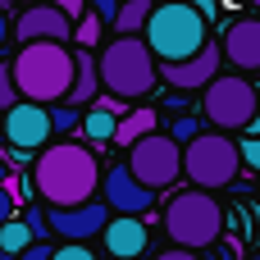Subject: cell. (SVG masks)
<instances>
[{
    "label": "cell",
    "instance_id": "6da1fadb",
    "mask_svg": "<svg viewBox=\"0 0 260 260\" xmlns=\"http://www.w3.org/2000/svg\"><path fill=\"white\" fill-rule=\"evenodd\" d=\"M105 174H101V155L87 142H50L37 160H32V192L50 206V210H78L91 206L101 192Z\"/></svg>",
    "mask_w": 260,
    "mask_h": 260
},
{
    "label": "cell",
    "instance_id": "7a4b0ae2",
    "mask_svg": "<svg viewBox=\"0 0 260 260\" xmlns=\"http://www.w3.org/2000/svg\"><path fill=\"white\" fill-rule=\"evenodd\" d=\"M9 78L18 87L23 101L32 105H64L78 78V55L69 46L55 41H37V46H18V55L9 59Z\"/></svg>",
    "mask_w": 260,
    "mask_h": 260
},
{
    "label": "cell",
    "instance_id": "3957f363",
    "mask_svg": "<svg viewBox=\"0 0 260 260\" xmlns=\"http://www.w3.org/2000/svg\"><path fill=\"white\" fill-rule=\"evenodd\" d=\"M101 82L119 101H137L160 82V59L146 46V37H114L101 46Z\"/></svg>",
    "mask_w": 260,
    "mask_h": 260
},
{
    "label": "cell",
    "instance_id": "277c9868",
    "mask_svg": "<svg viewBox=\"0 0 260 260\" xmlns=\"http://www.w3.org/2000/svg\"><path fill=\"white\" fill-rule=\"evenodd\" d=\"M165 233L183 251H206L224 238V206L215 201V192L187 187L165 206Z\"/></svg>",
    "mask_w": 260,
    "mask_h": 260
},
{
    "label": "cell",
    "instance_id": "5b68a950",
    "mask_svg": "<svg viewBox=\"0 0 260 260\" xmlns=\"http://www.w3.org/2000/svg\"><path fill=\"white\" fill-rule=\"evenodd\" d=\"M206 41H210V37H206V18H201L192 5H183V0L155 5L151 27H146V46L155 50L160 64H183V59L201 55Z\"/></svg>",
    "mask_w": 260,
    "mask_h": 260
},
{
    "label": "cell",
    "instance_id": "8992f818",
    "mask_svg": "<svg viewBox=\"0 0 260 260\" xmlns=\"http://www.w3.org/2000/svg\"><path fill=\"white\" fill-rule=\"evenodd\" d=\"M260 110V82L247 73H219L206 91H201V119L219 133H247L256 123Z\"/></svg>",
    "mask_w": 260,
    "mask_h": 260
},
{
    "label": "cell",
    "instance_id": "52a82bcc",
    "mask_svg": "<svg viewBox=\"0 0 260 260\" xmlns=\"http://www.w3.org/2000/svg\"><path fill=\"white\" fill-rule=\"evenodd\" d=\"M242 169V142L224 137V133H201L197 142L183 146V178H192V187L201 192H224Z\"/></svg>",
    "mask_w": 260,
    "mask_h": 260
},
{
    "label": "cell",
    "instance_id": "ba28073f",
    "mask_svg": "<svg viewBox=\"0 0 260 260\" xmlns=\"http://www.w3.org/2000/svg\"><path fill=\"white\" fill-rule=\"evenodd\" d=\"M128 169H133V178L142 187L165 192V187H174V178H183V146L169 133L165 137L155 133V137H146V142H137L128 151Z\"/></svg>",
    "mask_w": 260,
    "mask_h": 260
},
{
    "label": "cell",
    "instance_id": "9c48e42d",
    "mask_svg": "<svg viewBox=\"0 0 260 260\" xmlns=\"http://www.w3.org/2000/svg\"><path fill=\"white\" fill-rule=\"evenodd\" d=\"M78 37V23L55 5V0H41V5H27L18 18H14V41L18 46H37V41H55V46H69Z\"/></svg>",
    "mask_w": 260,
    "mask_h": 260
},
{
    "label": "cell",
    "instance_id": "30bf717a",
    "mask_svg": "<svg viewBox=\"0 0 260 260\" xmlns=\"http://www.w3.org/2000/svg\"><path fill=\"white\" fill-rule=\"evenodd\" d=\"M50 137H55V128H50V110L46 105H32V101H18L9 114H5V142L14 146V151H46L50 146Z\"/></svg>",
    "mask_w": 260,
    "mask_h": 260
},
{
    "label": "cell",
    "instance_id": "8fae6325",
    "mask_svg": "<svg viewBox=\"0 0 260 260\" xmlns=\"http://www.w3.org/2000/svg\"><path fill=\"white\" fill-rule=\"evenodd\" d=\"M101 201H105L114 215H128V219H142L146 210H155V192H151V187H142V183L133 178V169H128V165L105 169Z\"/></svg>",
    "mask_w": 260,
    "mask_h": 260
},
{
    "label": "cell",
    "instance_id": "7c38bea8",
    "mask_svg": "<svg viewBox=\"0 0 260 260\" xmlns=\"http://www.w3.org/2000/svg\"><path fill=\"white\" fill-rule=\"evenodd\" d=\"M224 69V46L219 41H206L201 55L183 59V64H160V78L174 87V91H206Z\"/></svg>",
    "mask_w": 260,
    "mask_h": 260
},
{
    "label": "cell",
    "instance_id": "4fadbf2b",
    "mask_svg": "<svg viewBox=\"0 0 260 260\" xmlns=\"http://www.w3.org/2000/svg\"><path fill=\"white\" fill-rule=\"evenodd\" d=\"M46 219H50V233L64 238V242H87V238H101L114 219V210L105 201H91V206H78V210H50L46 206Z\"/></svg>",
    "mask_w": 260,
    "mask_h": 260
},
{
    "label": "cell",
    "instance_id": "5bb4252c",
    "mask_svg": "<svg viewBox=\"0 0 260 260\" xmlns=\"http://www.w3.org/2000/svg\"><path fill=\"white\" fill-rule=\"evenodd\" d=\"M224 64H233L238 73H256L260 69V18L242 14L224 27Z\"/></svg>",
    "mask_w": 260,
    "mask_h": 260
},
{
    "label": "cell",
    "instance_id": "9a60e30c",
    "mask_svg": "<svg viewBox=\"0 0 260 260\" xmlns=\"http://www.w3.org/2000/svg\"><path fill=\"white\" fill-rule=\"evenodd\" d=\"M101 242H105V251L119 260H137L146 251V242H151V233H146V224L142 219H128V215H114L110 219V229L101 233Z\"/></svg>",
    "mask_w": 260,
    "mask_h": 260
},
{
    "label": "cell",
    "instance_id": "2e32d148",
    "mask_svg": "<svg viewBox=\"0 0 260 260\" xmlns=\"http://www.w3.org/2000/svg\"><path fill=\"white\" fill-rule=\"evenodd\" d=\"M96 101H101V64L82 50V55H78V78H73V91H69L64 105L82 110V105H96Z\"/></svg>",
    "mask_w": 260,
    "mask_h": 260
},
{
    "label": "cell",
    "instance_id": "e0dca14e",
    "mask_svg": "<svg viewBox=\"0 0 260 260\" xmlns=\"http://www.w3.org/2000/svg\"><path fill=\"white\" fill-rule=\"evenodd\" d=\"M155 123H160V114L155 110H146V105H137V110H128L123 119H119V133H114V146H137V142H146V137H155Z\"/></svg>",
    "mask_w": 260,
    "mask_h": 260
},
{
    "label": "cell",
    "instance_id": "ac0fdd59",
    "mask_svg": "<svg viewBox=\"0 0 260 260\" xmlns=\"http://www.w3.org/2000/svg\"><path fill=\"white\" fill-rule=\"evenodd\" d=\"M151 14H155V5H151V0H123L119 18H114V37H146Z\"/></svg>",
    "mask_w": 260,
    "mask_h": 260
},
{
    "label": "cell",
    "instance_id": "d6986e66",
    "mask_svg": "<svg viewBox=\"0 0 260 260\" xmlns=\"http://www.w3.org/2000/svg\"><path fill=\"white\" fill-rule=\"evenodd\" d=\"M114 133H119V119L110 110H101V105L82 110V137H87V146H105V142H114Z\"/></svg>",
    "mask_w": 260,
    "mask_h": 260
},
{
    "label": "cell",
    "instance_id": "ffe728a7",
    "mask_svg": "<svg viewBox=\"0 0 260 260\" xmlns=\"http://www.w3.org/2000/svg\"><path fill=\"white\" fill-rule=\"evenodd\" d=\"M27 247H37V238H32V229H27V219H14V224H5L0 229V256H23Z\"/></svg>",
    "mask_w": 260,
    "mask_h": 260
},
{
    "label": "cell",
    "instance_id": "44dd1931",
    "mask_svg": "<svg viewBox=\"0 0 260 260\" xmlns=\"http://www.w3.org/2000/svg\"><path fill=\"white\" fill-rule=\"evenodd\" d=\"M50 128H55V137H69L73 128H82V110H73V105H50Z\"/></svg>",
    "mask_w": 260,
    "mask_h": 260
},
{
    "label": "cell",
    "instance_id": "7402d4cb",
    "mask_svg": "<svg viewBox=\"0 0 260 260\" xmlns=\"http://www.w3.org/2000/svg\"><path fill=\"white\" fill-rule=\"evenodd\" d=\"M201 123H206V119H192V114H178V119H174V128H169V137H174L178 146H187V142H197V137L206 133Z\"/></svg>",
    "mask_w": 260,
    "mask_h": 260
},
{
    "label": "cell",
    "instance_id": "603a6c76",
    "mask_svg": "<svg viewBox=\"0 0 260 260\" xmlns=\"http://www.w3.org/2000/svg\"><path fill=\"white\" fill-rule=\"evenodd\" d=\"M101 27H105V23H101L96 14H87V18L78 23V37H73V41H78L82 50H96V46H101Z\"/></svg>",
    "mask_w": 260,
    "mask_h": 260
},
{
    "label": "cell",
    "instance_id": "cb8c5ba5",
    "mask_svg": "<svg viewBox=\"0 0 260 260\" xmlns=\"http://www.w3.org/2000/svg\"><path fill=\"white\" fill-rule=\"evenodd\" d=\"M27 229H32V238L37 242H46V233H50V219H46V206H27Z\"/></svg>",
    "mask_w": 260,
    "mask_h": 260
},
{
    "label": "cell",
    "instance_id": "d4e9b609",
    "mask_svg": "<svg viewBox=\"0 0 260 260\" xmlns=\"http://www.w3.org/2000/svg\"><path fill=\"white\" fill-rule=\"evenodd\" d=\"M18 101H23V96H18V87H14V78H9V64H5V73H0V114H9Z\"/></svg>",
    "mask_w": 260,
    "mask_h": 260
},
{
    "label": "cell",
    "instance_id": "484cf974",
    "mask_svg": "<svg viewBox=\"0 0 260 260\" xmlns=\"http://www.w3.org/2000/svg\"><path fill=\"white\" fill-rule=\"evenodd\" d=\"M119 9H123V0H91V14H96V18L105 23V27H114Z\"/></svg>",
    "mask_w": 260,
    "mask_h": 260
},
{
    "label": "cell",
    "instance_id": "4316f807",
    "mask_svg": "<svg viewBox=\"0 0 260 260\" xmlns=\"http://www.w3.org/2000/svg\"><path fill=\"white\" fill-rule=\"evenodd\" d=\"M55 260H96L91 256V247H82V242H69V247H59Z\"/></svg>",
    "mask_w": 260,
    "mask_h": 260
},
{
    "label": "cell",
    "instance_id": "83f0119b",
    "mask_svg": "<svg viewBox=\"0 0 260 260\" xmlns=\"http://www.w3.org/2000/svg\"><path fill=\"white\" fill-rule=\"evenodd\" d=\"M14 210H18V201H14V197H9V192H5V187H0V229H5V224H14V219H18V215H14Z\"/></svg>",
    "mask_w": 260,
    "mask_h": 260
},
{
    "label": "cell",
    "instance_id": "f1b7e54d",
    "mask_svg": "<svg viewBox=\"0 0 260 260\" xmlns=\"http://www.w3.org/2000/svg\"><path fill=\"white\" fill-rule=\"evenodd\" d=\"M242 160L251 169H260V137H242Z\"/></svg>",
    "mask_w": 260,
    "mask_h": 260
},
{
    "label": "cell",
    "instance_id": "f546056e",
    "mask_svg": "<svg viewBox=\"0 0 260 260\" xmlns=\"http://www.w3.org/2000/svg\"><path fill=\"white\" fill-rule=\"evenodd\" d=\"M55 251H59V247H50V242H37V247H27L18 260H55Z\"/></svg>",
    "mask_w": 260,
    "mask_h": 260
},
{
    "label": "cell",
    "instance_id": "4dcf8cb0",
    "mask_svg": "<svg viewBox=\"0 0 260 260\" xmlns=\"http://www.w3.org/2000/svg\"><path fill=\"white\" fill-rule=\"evenodd\" d=\"M0 187H5V192H9L14 201H27V192H23V178H18V169H14V174H9V178H5Z\"/></svg>",
    "mask_w": 260,
    "mask_h": 260
},
{
    "label": "cell",
    "instance_id": "1f68e13d",
    "mask_svg": "<svg viewBox=\"0 0 260 260\" xmlns=\"http://www.w3.org/2000/svg\"><path fill=\"white\" fill-rule=\"evenodd\" d=\"M96 105H101V110H110V114H114V119H123V114H128V105H123V101H119V96H101V101H96Z\"/></svg>",
    "mask_w": 260,
    "mask_h": 260
},
{
    "label": "cell",
    "instance_id": "d6a6232c",
    "mask_svg": "<svg viewBox=\"0 0 260 260\" xmlns=\"http://www.w3.org/2000/svg\"><path fill=\"white\" fill-rule=\"evenodd\" d=\"M183 5H192V9H197V14L206 18V23H210V18L219 14V5H215V0H183Z\"/></svg>",
    "mask_w": 260,
    "mask_h": 260
},
{
    "label": "cell",
    "instance_id": "836d02e7",
    "mask_svg": "<svg viewBox=\"0 0 260 260\" xmlns=\"http://www.w3.org/2000/svg\"><path fill=\"white\" fill-rule=\"evenodd\" d=\"M151 260H201L197 251H183V247H174V251H160V256H151Z\"/></svg>",
    "mask_w": 260,
    "mask_h": 260
},
{
    "label": "cell",
    "instance_id": "e575fe53",
    "mask_svg": "<svg viewBox=\"0 0 260 260\" xmlns=\"http://www.w3.org/2000/svg\"><path fill=\"white\" fill-rule=\"evenodd\" d=\"M9 37H14V23H9V18H5V9H0V46H5Z\"/></svg>",
    "mask_w": 260,
    "mask_h": 260
},
{
    "label": "cell",
    "instance_id": "d590c367",
    "mask_svg": "<svg viewBox=\"0 0 260 260\" xmlns=\"http://www.w3.org/2000/svg\"><path fill=\"white\" fill-rule=\"evenodd\" d=\"M9 174H14V169H9V160H5V155H0V183H5V178H9Z\"/></svg>",
    "mask_w": 260,
    "mask_h": 260
},
{
    "label": "cell",
    "instance_id": "8d00e7d4",
    "mask_svg": "<svg viewBox=\"0 0 260 260\" xmlns=\"http://www.w3.org/2000/svg\"><path fill=\"white\" fill-rule=\"evenodd\" d=\"M247 137H260V110H256V123L247 128Z\"/></svg>",
    "mask_w": 260,
    "mask_h": 260
},
{
    "label": "cell",
    "instance_id": "74e56055",
    "mask_svg": "<svg viewBox=\"0 0 260 260\" xmlns=\"http://www.w3.org/2000/svg\"><path fill=\"white\" fill-rule=\"evenodd\" d=\"M0 142H5V114H0Z\"/></svg>",
    "mask_w": 260,
    "mask_h": 260
},
{
    "label": "cell",
    "instance_id": "f35d334b",
    "mask_svg": "<svg viewBox=\"0 0 260 260\" xmlns=\"http://www.w3.org/2000/svg\"><path fill=\"white\" fill-rule=\"evenodd\" d=\"M247 5H251V9H256V14H260V0H247Z\"/></svg>",
    "mask_w": 260,
    "mask_h": 260
},
{
    "label": "cell",
    "instance_id": "ab89813d",
    "mask_svg": "<svg viewBox=\"0 0 260 260\" xmlns=\"http://www.w3.org/2000/svg\"><path fill=\"white\" fill-rule=\"evenodd\" d=\"M0 73H5V64H0Z\"/></svg>",
    "mask_w": 260,
    "mask_h": 260
}]
</instances>
